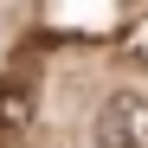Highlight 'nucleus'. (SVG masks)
I'll list each match as a JSON object with an SVG mask.
<instances>
[{"instance_id": "nucleus-1", "label": "nucleus", "mask_w": 148, "mask_h": 148, "mask_svg": "<svg viewBox=\"0 0 148 148\" xmlns=\"http://www.w3.org/2000/svg\"><path fill=\"white\" fill-rule=\"evenodd\" d=\"M90 148H148V97L142 90H110L97 103Z\"/></svg>"}, {"instance_id": "nucleus-2", "label": "nucleus", "mask_w": 148, "mask_h": 148, "mask_svg": "<svg viewBox=\"0 0 148 148\" xmlns=\"http://www.w3.org/2000/svg\"><path fill=\"white\" fill-rule=\"evenodd\" d=\"M32 103H39V84H32V64H13L0 71V135H19L32 122Z\"/></svg>"}]
</instances>
